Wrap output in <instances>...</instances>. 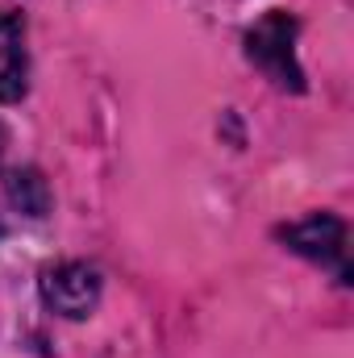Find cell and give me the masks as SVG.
I'll return each mask as SVG.
<instances>
[{"mask_svg": "<svg viewBox=\"0 0 354 358\" xmlns=\"http://www.w3.org/2000/svg\"><path fill=\"white\" fill-rule=\"evenodd\" d=\"M29 88V50L25 21L17 13H0V104L21 100Z\"/></svg>", "mask_w": 354, "mask_h": 358, "instance_id": "obj_4", "label": "cell"}, {"mask_svg": "<svg viewBox=\"0 0 354 358\" xmlns=\"http://www.w3.org/2000/svg\"><path fill=\"white\" fill-rule=\"evenodd\" d=\"M296 34H300L296 17L283 13V8L259 17L246 29V59L263 71L271 84H279L288 92H304V71L296 63Z\"/></svg>", "mask_w": 354, "mask_h": 358, "instance_id": "obj_1", "label": "cell"}, {"mask_svg": "<svg viewBox=\"0 0 354 358\" xmlns=\"http://www.w3.org/2000/svg\"><path fill=\"white\" fill-rule=\"evenodd\" d=\"M0 155H4V129H0Z\"/></svg>", "mask_w": 354, "mask_h": 358, "instance_id": "obj_6", "label": "cell"}, {"mask_svg": "<svg viewBox=\"0 0 354 358\" xmlns=\"http://www.w3.org/2000/svg\"><path fill=\"white\" fill-rule=\"evenodd\" d=\"M279 238H283L296 255H304V259L330 267L334 275H338V283H351V263H346V225H342L338 217H330V213H313V217H304V221L283 225Z\"/></svg>", "mask_w": 354, "mask_h": 358, "instance_id": "obj_2", "label": "cell"}, {"mask_svg": "<svg viewBox=\"0 0 354 358\" xmlns=\"http://www.w3.org/2000/svg\"><path fill=\"white\" fill-rule=\"evenodd\" d=\"M8 200H13L21 213L42 217V213L50 208V187H46V179L38 176L34 167H25V171H13V176H8Z\"/></svg>", "mask_w": 354, "mask_h": 358, "instance_id": "obj_5", "label": "cell"}, {"mask_svg": "<svg viewBox=\"0 0 354 358\" xmlns=\"http://www.w3.org/2000/svg\"><path fill=\"white\" fill-rule=\"evenodd\" d=\"M42 300L71 321H84L100 304V275L88 263H59L42 271Z\"/></svg>", "mask_w": 354, "mask_h": 358, "instance_id": "obj_3", "label": "cell"}]
</instances>
